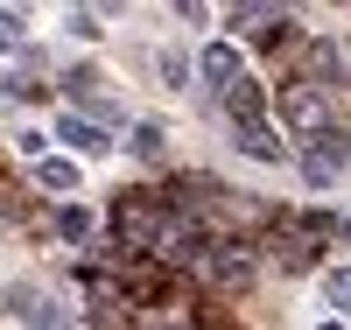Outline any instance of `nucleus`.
<instances>
[{"instance_id": "nucleus-5", "label": "nucleus", "mask_w": 351, "mask_h": 330, "mask_svg": "<svg viewBox=\"0 0 351 330\" xmlns=\"http://www.w3.org/2000/svg\"><path fill=\"white\" fill-rule=\"evenodd\" d=\"M64 141L84 148V155H106V134H99V127H84V119H64Z\"/></svg>"}, {"instance_id": "nucleus-8", "label": "nucleus", "mask_w": 351, "mask_h": 330, "mask_svg": "<svg viewBox=\"0 0 351 330\" xmlns=\"http://www.w3.org/2000/svg\"><path fill=\"white\" fill-rule=\"evenodd\" d=\"M324 295H330L337 309H351V267H344V274H330V281H324Z\"/></svg>"}, {"instance_id": "nucleus-7", "label": "nucleus", "mask_w": 351, "mask_h": 330, "mask_svg": "<svg viewBox=\"0 0 351 330\" xmlns=\"http://www.w3.org/2000/svg\"><path fill=\"white\" fill-rule=\"evenodd\" d=\"M43 183H49V190H71L77 169H71V162H43Z\"/></svg>"}, {"instance_id": "nucleus-6", "label": "nucleus", "mask_w": 351, "mask_h": 330, "mask_svg": "<svg viewBox=\"0 0 351 330\" xmlns=\"http://www.w3.org/2000/svg\"><path fill=\"white\" fill-rule=\"evenodd\" d=\"M253 113H260V92H253V84H232V119L253 127Z\"/></svg>"}, {"instance_id": "nucleus-3", "label": "nucleus", "mask_w": 351, "mask_h": 330, "mask_svg": "<svg viewBox=\"0 0 351 330\" xmlns=\"http://www.w3.org/2000/svg\"><path fill=\"white\" fill-rule=\"evenodd\" d=\"M204 78H218V84L239 78V56H232V43H211V49H204Z\"/></svg>"}, {"instance_id": "nucleus-4", "label": "nucleus", "mask_w": 351, "mask_h": 330, "mask_svg": "<svg viewBox=\"0 0 351 330\" xmlns=\"http://www.w3.org/2000/svg\"><path fill=\"white\" fill-rule=\"evenodd\" d=\"M239 148H246V155H260V162H281V141L260 127V119H253V127H239Z\"/></svg>"}, {"instance_id": "nucleus-2", "label": "nucleus", "mask_w": 351, "mask_h": 330, "mask_svg": "<svg viewBox=\"0 0 351 330\" xmlns=\"http://www.w3.org/2000/svg\"><path fill=\"white\" fill-rule=\"evenodd\" d=\"M281 113H288V127H295V134H316V127H324V99H316V92H302V84L281 99Z\"/></svg>"}, {"instance_id": "nucleus-9", "label": "nucleus", "mask_w": 351, "mask_h": 330, "mask_svg": "<svg viewBox=\"0 0 351 330\" xmlns=\"http://www.w3.org/2000/svg\"><path fill=\"white\" fill-rule=\"evenodd\" d=\"M134 148L141 155H162V127H134Z\"/></svg>"}, {"instance_id": "nucleus-1", "label": "nucleus", "mask_w": 351, "mask_h": 330, "mask_svg": "<svg viewBox=\"0 0 351 330\" xmlns=\"http://www.w3.org/2000/svg\"><path fill=\"white\" fill-rule=\"evenodd\" d=\"M8 303H14V316H21L28 330H64V316H56V303H49L43 288H14Z\"/></svg>"}]
</instances>
